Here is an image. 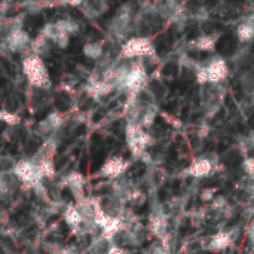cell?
Instances as JSON below:
<instances>
[{
  "instance_id": "cell-24",
  "label": "cell",
  "mask_w": 254,
  "mask_h": 254,
  "mask_svg": "<svg viewBox=\"0 0 254 254\" xmlns=\"http://www.w3.org/2000/svg\"><path fill=\"white\" fill-rule=\"evenodd\" d=\"M0 122H4L6 125H18L19 124V118L15 113H10L4 109H0Z\"/></svg>"
},
{
  "instance_id": "cell-16",
  "label": "cell",
  "mask_w": 254,
  "mask_h": 254,
  "mask_svg": "<svg viewBox=\"0 0 254 254\" xmlns=\"http://www.w3.org/2000/svg\"><path fill=\"white\" fill-rule=\"evenodd\" d=\"M115 89V86L109 82V80H94L88 85L86 91L89 95L95 97V98H101V97H106L109 95L112 91Z\"/></svg>"
},
{
  "instance_id": "cell-2",
  "label": "cell",
  "mask_w": 254,
  "mask_h": 254,
  "mask_svg": "<svg viewBox=\"0 0 254 254\" xmlns=\"http://www.w3.org/2000/svg\"><path fill=\"white\" fill-rule=\"evenodd\" d=\"M229 74V67L225 58H211L205 65L199 67L196 71V80L199 83H220Z\"/></svg>"
},
{
  "instance_id": "cell-26",
  "label": "cell",
  "mask_w": 254,
  "mask_h": 254,
  "mask_svg": "<svg viewBox=\"0 0 254 254\" xmlns=\"http://www.w3.org/2000/svg\"><path fill=\"white\" fill-rule=\"evenodd\" d=\"M146 254H173L167 244H153Z\"/></svg>"
},
{
  "instance_id": "cell-21",
  "label": "cell",
  "mask_w": 254,
  "mask_h": 254,
  "mask_svg": "<svg viewBox=\"0 0 254 254\" xmlns=\"http://www.w3.org/2000/svg\"><path fill=\"white\" fill-rule=\"evenodd\" d=\"M55 25H57L58 31H60V33H63V34H68V36H71V34H74V33H77V31H79V24H77L74 19H70V18L58 19V21H55Z\"/></svg>"
},
{
  "instance_id": "cell-5",
  "label": "cell",
  "mask_w": 254,
  "mask_h": 254,
  "mask_svg": "<svg viewBox=\"0 0 254 254\" xmlns=\"http://www.w3.org/2000/svg\"><path fill=\"white\" fill-rule=\"evenodd\" d=\"M155 54H156V49L152 40L147 37H131L121 48V57L125 60L153 57Z\"/></svg>"
},
{
  "instance_id": "cell-17",
  "label": "cell",
  "mask_w": 254,
  "mask_h": 254,
  "mask_svg": "<svg viewBox=\"0 0 254 254\" xmlns=\"http://www.w3.org/2000/svg\"><path fill=\"white\" fill-rule=\"evenodd\" d=\"M217 40H219V37H217V36L204 34V36H199L198 39H195V40L192 42V46H193V49H196V51H202V52H213V51L216 49Z\"/></svg>"
},
{
  "instance_id": "cell-1",
  "label": "cell",
  "mask_w": 254,
  "mask_h": 254,
  "mask_svg": "<svg viewBox=\"0 0 254 254\" xmlns=\"http://www.w3.org/2000/svg\"><path fill=\"white\" fill-rule=\"evenodd\" d=\"M22 71L27 77V80L40 89H49L52 86V80L48 71V67L42 57L36 54H30L22 60Z\"/></svg>"
},
{
  "instance_id": "cell-4",
  "label": "cell",
  "mask_w": 254,
  "mask_h": 254,
  "mask_svg": "<svg viewBox=\"0 0 254 254\" xmlns=\"http://www.w3.org/2000/svg\"><path fill=\"white\" fill-rule=\"evenodd\" d=\"M125 137H127V144L129 152L134 156H141L150 141L149 134L144 131V128L140 125V122L135 121H129L125 129Z\"/></svg>"
},
{
  "instance_id": "cell-31",
  "label": "cell",
  "mask_w": 254,
  "mask_h": 254,
  "mask_svg": "<svg viewBox=\"0 0 254 254\" xmlns=\"http://www.w3.org/2000/svg\"><path fill=\"white\" fill-rule=\"evenodd\" d=\"M82 1H83V0H61L60 3H63V4H70V6H74V7H80Z\"/></svg>"
},
{
  "instance_id": "cell-25",
  "label": "cell",
  "mask_w": 254,
  "mask_h": 254,
  "mask_svg": "<svg viewBox=\"0 0 254 254\" xmlns=\"http://www.w3.org/2000/svg\"><path fill=\"white\" fill-rule=\"evenodd\" d=\"M70 37L71 36H68V34H58L54 40H52V43L57 46V48H60V49H65L67 46H68V43H70Z\"/></svg>"
},
{
  "instance_id": "cell-8",
  "label": "cell",
  "mask_w": 254,
  "mask_h": 254,
  "mask_svg": "<svg viewBox=\"0 0 254 254\" xmlns=\"http://www.w3.org/2000/svg\"><path fill=\"white\" fill-rule=\"evenodd\" d=\"M131 27V13L125 9H121L109 24V33L116 39H124Z\"/></svg>"
},
{
  "instance_id": "cell-30",
  "label": "cell",
  "mask_w": 254,
  "mask_h": 254,
  "mask_svg": "<svg viewBox=\"0 0 254 254\" xmlns=\"http://www.w3.org/2000/svg\"><path fill=\"white\" fill-rule=\"evenodd\" d=\"M247 235H249V240H250V243L253 244L254 247V220H252V223L247 228Z\"/></svg>"
},
{
  "instance_id": "cell-14",
  "label": "cell",
  "mask_w": 254,
  "mask_h": 254,
  "mask_svg": "<svg viewBox=\"0 0 254 254\" xmlns=\"http://www.w3.org/2000/svg\"><path fill=\"white\" fill-rule=\"evenodd\" d=\"M80 9L86 18L94 19L104 13V10L107 9V3L106 0H83Z\"/></svg>"
},
{
  "instance_id": "cell-6",
  "label": "cell",
  "mask_w": 254,
  "mask_h": 254,
  "mask_svg": "<svg viewBox=\"0 0 254 254\" xmlns=\"http://www.w3.org/2000/svg\"><path fill=\"white\" fill-rule=\"evenodd\" d=\"M12 173L19 180V183H24L30 188H33L37 183H42L45 180L40 174L37 162L33 159H24V161L16 162L12 168Z\"/></svg>"
},
{
  "instance_id": "cell-11",
  "label": "cell",
  "mask_w": 254,
  "mask_h": 254,
  "mask_svg": "<svg viewBox=\"0 0 254 254\" xmlns=\"http://www.w3.org/2000/svg\"><path fill=\"white\" fill-rule=\"evenodd\" d=\"M63 183H64V186H67V188L70 189V192L73 193V196H74L77 201L86 198V196H85V185H86V180H85V177H83L80 173H77V171L68 173V174L64 177Z\"/></svg>"
},
{
  "instance_id": "cell-32",
  "label": "cell",
  "mask_w": 254,
  "mask_h": 254,
  "mask_svg": "<svg viewBox=\"0 0 254 254\" xmlns=\"http://www.w3.org/2000/svg\"><path fill=\"white\" fill-rule=\"evenodd\" d=\"M213 190H204L202 193H201V198L204 199V201H211L213 199Z\"/></svg>"
},
{
  "instance_id": "cell-28",
  "label": "cell",
  "mask_w": 254,
  "mask_h": 254,
  "mask_svg": "<svg viewBox=\"0 0 254 254\" xmlns=\"http://www.w3.org/2000/svg\"><path fill=\"white\" fill-rule=\"evenodd\" d=\"M106 254H132L131 252H128V250H125V249H122V247H119L118 244H112L110 247H109V250H107V253Z\"/></svg>"
},
{
  "instance_id": "cell-19",
  "label": "cell",
  "mask_w": 254,
  "mask_h": 254,
  "mask_svg": "<svg viewBox=\"0 0 254 254\" xmlns=\"http://www.w3.org/2000/svg\"><path fill=\"white\" fill-rule=\"evenodd\" d=\"M82 52L83 55L88 58V60H100L104 54V48H103V43L101 42H88L83 45L82 48Z\"/></svg>"
},
{
  "instance_id": "cell-9",
  "label": "cell",
  "mask_w": 254,
  "mask_h": 254,
  "mask_svg": "<svg viewBox=\"0 0 254 254\" xmlns=\"http://www.w3.org/2000/svg\"><path fill=\"white\" fill-rule=\"evenodd\" d=\"M232 243H234L232 234H229V232H217L214 235H210V237L204 238L202 249L207 250V252L217 253V252H223L228 247H231Z\"/></svg>"
},
{
  "instance_id": "cell-3",
  "label": "cell",
  "mask_w": 254,
  "mask_h": 254,
  "mask_svg": "<svg viewBox=\"0 0 254 254\" xmlns=\"http://www.w3.org/2000/svg\"><path fill=\"white\" fill-rule=\"evenodd\" d=\"M4 46L10 52H24L31 46L30 34L22 28L21 21L18 18L10 19L7 24V31L4 37Z\"/></svg>"
},
{
  "instance_id": "cell-23",
  "label": "cell",
  "mask_w": 254,
  "mask_h": 254,
  "mask_svg": "<svg viewBox=\"0 0 254 254\" xmlns=\"http://www.w3.org/2000/svg\"><path fill=\"white\" fill-rule=\"evenodd\" d=\"M156 115H158V110L155 109V106H150V107H147L146 109V112L141 115V121H140V125L143 127V128H149L153 122H155V119H156Z\"/></svg>"
},
{
  "instance_id": "cell-27",
  "label": "cell",
  "mask_w": 254,
  "mask_h": 254,
  "mask_svg": "<svg viewBox=\"0 0 254 254\" xmlns=\"http://www.w3.org/2000/svg\"><path fill=\"white\" fill-rule=\"evenodd\" d=\"M243 167H244V171H246L250 177H253L254 179V158H247V159L244 161Z\"/></svg>"
},
{
  "instance_id": "cell-29",
  "label": "cell",
  "mask_w": 254,
  "mask_h": 254,
  "mask_svg": "<svg viewBox=\"0 0 254 254\" xmlns=\"http://www.w3.org/2000/svg\"><path fill=\"white\" fill-rule=\"evenodd\" d=\"M58 254H80V252L74 246H68V247H60Z\"/></svg>"
},
{
  "instance_id": "cell-18",
  "label": "cell",
  "mask_w": 254,
  "mask_h": 254,
  "mask_svg": "<svg viewBox=\"0 0 254 254\" xmlns=\"http://www.w3.org/2000/svg\"><path fill=\"white\" fill-rule=\"evenodd\" d=\"M15 182H19L13 173L10 174H4V173H0V198H4V196H9L13 190H15Z\"/></svg>"
},
{
  "instance_id": "cell-15",
  "label": "cell",
  "mask_w": 254,
  "mask_h": 254,
  "mask_svg": "<svg viewBox=\"0 0 254 254\" xmlns=\"http://www.w3.org/2000/svg\"><path fill=\"white\" fill-rule=\"evenodd\" d=\"M167 217L162 214V213H156V214H152L150 219H149V231L158 237L159 240H164L165 235H167Z\"/></svg>"
},
{
  "instance_id": "cell-10",
  "label": "cell",
  "mask_w": 254,
  "mask_h": 254,
  "mask_svg": "<svg viewBox=\"0 0 254 254\" xmlns=\"http://www.w3.org/2000/svg\"><path fill=\"white\" fill-rule=\"evenodd\" d=\"M64 115L60 112H51L45 119H42L37 125V131L42 135H52L54 132H57L58 129H61V127L64 125Z\"/></svg>"
},
{
  "instance_id": "cell-12",
  "label": "cell",
  "mask_w": 254,
  "mask_h": 254,
  "mask_svg": "<svg viewBox=\"0 0 254 254\" xmlns=\"http://www.w3.org/2000/svg\"><path fill=\"white\" fill-rule=\"evenodd\" d=\"M213 170H214L213 162L208 158H198L188 167L186 174L195 179H204V177H208L213 173Z\"/></svg>"
},
{
  "instance_id": "cell-20",
  "label": "cell",
  "mask_w": 254,
  "mask_h": 254,
  "mask_svg": "<svg viewBox=\"0 0 254 254\" xmlns=\"http://www.w3.org/2000/svg\"><path fill=\"white\" fill-rule=\"evenodd\" d=\"M237 36L240 42H250L254 39V21H244L237 28Z\"/></svg>"
},
{
  "instance_id": "cell-7",
  "label": "cell",
  "mask_w": 254,
  "mask_h": 254,
  "mask_svg": "<svg viewBox=\"0 0 254 254\" xmlns=\"http://www.w3.org/2000/svg\"><path fill=\"white\" fill-rule=\"evenodd\" d=\"M128 162L121 158V156H112L109 158L100 168V176L101 177H106V179H110V180H118L119 177H122V174L127 171L128 168Z\"/></svg>"
},
{
  "instance_id": "cell-22",
  "label": "cell",
  "mask_w": 254,
  "mask_h": 254,
  "mask_svg": "<svg viewBox=\"0 0 254 254\" xmlns=\"http://www.w3.org/2000/svg\"><path fill=\"white\" fill-rule=\"evenodd\" d=\"M49 42L43 34H39L34 40H31V46H30V51L31 54H36L39 57H42L45 52L49 51Z\"/></svg>"
},
{
  "instance_id": "cell-13",
  "label": "cell",
  "mask_w": 254,
  "mask_h": 254,
  "mask_svg": "<svg viewBox=\"0 0 254 254\" xmlns=\"http://www.w3.org/2000/svg\"><path fill=\"white\" fill-rule=\"evenodd\" d=\"M63 217H64V222L67 223V226H70L74 232L86 222V219L83 217L82 211L79 210L77 204H68L64 207V211H63Z\"/></svg>"
}]
</instances>
